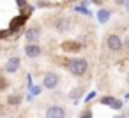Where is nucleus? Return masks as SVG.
I'll return each instance as SVG.
<instances>
[{
	"mask_svg": "<svg viewBox=\"0 0 129 118\" xmlns=\"http://www.w3.org/2000/svg\"><path fill=\"white\" fill-rule=\"evenodd\" d=\"M6 88H7V81L0 76V90H6Z\"/></svg>",
	"mask_w": 129,
	"mask_h": 118,
	"instance_id": "18",
	"label": "nucleus"
},
{
	"mask_svg": "<svg viewBox=\"0 0 129 118\" xmlns=\"http://www.w3.org/2000/svg\"><path fill=\"white\" fill-rule=\"evenodd\" d=\"M62 48H64L66 51H78V49L81 48V44H80V42H64Z\"/></svg>",
	"mask_w": 129,
	"mask_h": 118,
	"instance_id": "13",
	"label": "nucleus"
},
{
	"mask_svg": "<svg viewBox=\"0 0 129 118\" xmlns=\"http://www.w3.org/2000/svg\"><path fill=\"white\" fill-rule=\"evenodd\" d=\"M74 11L76 13H81V14H85V16H92V13L87 9V6H83V4H80V6H76L74 7Z\"/></svg>",
	"mask_w": 129,
	"mask_h": 118,
	"instance_id": "14",
	"label": "nucleus"
},
{
	"mask_svg": "<svg viewBox=\"0 0 129 118\" xmlns=\"http://www.w3.org/2000/svg\"><path fill=\"white\" fill-rule=\"evenodd\" d=\"M71 27H73V21H71L69 18H66V16H60V18L55 21V30H57V32H60V34L69 32V30H71Z\"/></svg>",
	"mask_w": 129,
	"mask_h": 118,
	"instance_id": "8",
	"label": "nucleus"
},
{
	"mask_svg": "<svg viewBox=\"0 0 129 118\" xmlns=\"http://www.w3.org/2000/svg\"><path fill=\"white\" fill-rule=\"evenodd\" d=\"M94 97H95V92H90V93H87V95H85L83 102H85V104H90V100H92Z\"/></svg>",
	"mask_w": 129,
	"mask_h": 118,
	"instance_id": "17",
	"label": "nucleus"
},
{
	"mask_svg": "<svg viewBox=\"0 0 129 118\" xmlns=\"http://www.w3.org/2000/svg\"><path fill=\"white\" fill-rule=\"evenodd\" d=\"M124 7H125V11L129 13V0H125V4H124Z\"/></svg>",
	"mask_w": 129,
	"mask_h": 118,
	"instance_id": "21",
	"label": "nucleus"
},
{
	"mask_svg": "<svg viewBox=\"0 0 129 118\" xmlns=\"http://www.w3.org/2000/svg\"><path fill=\"white\" fill-rule=\"evenodd\" d=\"M23 51H25L27 58H32V60H34V58H39V56L43 55L41 46H39V44H36V42H28V44H25Z\"/></svg>",
	"mask_w": 129,
	"mask_h": 118,
	"instance_id": "6",
	"label": "nucleus"
},
{
	"mask_svg": "<svg viewBox=\"0 0 129 118\" xmlns=\"http://www.w3.org/2000/svg\"><path fill=\"white\" fill-rule=\"evenodd\" d=\"M122 42H124V49L129 51V35H125V37L122 39Z\"/></svg>",
	"mask_w": 129,
	"mask_h": 118,
	"instance_id": "19",
	"label": "nucleus"
},
{
	"mask_svg": "<svg viewBox=\"0 0 129 118\" xmlns=\"http://www.w3.org/2000/svg\"><path fill=\"white\" fill-rule=\"evenodd\" d=\"M101 104H104V106H108V107H111L113 111H120L122 109V106H124V102L120 100V99H117V97H111V95H104V97H101V100H99Z\"/></svg>",
	"mask_w": 129,
	"mask_h": 118,
	"instance_id": "5",
	"label": "nucleus"
},
{
	"mask_svg": "<svg viewBox=\"0 0 129 118\" xmlns=\"http://www.w3.org/2000/svg\"><path fill=\"white\" fill-rule=\"evenodd\" d=\"M113 118H125L124 114H113Z\"/></svg>",
	"mask_w": 129,
	"mask_h": 118,
	"instance_id": "22",
	"label": "nucleus"
},
{
	"mask_svg": "<svg viewBox=\"0 0 129 118\" xmlns=\"http://www.w3.org/2000/svg\"><path fill=\"white\" fill-rule=\"evenodd\" d=\"M58 85H60V76L57 72L50 71V72L44 74V78H43V88H46V90H57Z\"/></svg>",
	"mask_w": 129,
	"mask_h": 118,
	"instance_id": "3",
	"label": "nucleus"
},
{
	"mask_svg": "<svg viewBox=\"0 0 129 118\" xmlns=\"http://www.w3.org/2000/svg\"><path fill=\"white\" fill-rule=\"evenodd\" d=\"M125 118H129V107H127V116H125Z\"/></svg>",
	"mask_w": 129,
	"mask_h": 118,
	"instance_id": "24",
	"label": "nucleus"
},
{
	"mask_svg": "<svg viewBox=\"0 0 129 118\" xmlns=\"http://www.w3.org/2000/svg\"><path fill=\"white\" fill-rule=\"evenodd\" d=\"M21 100H23L21 93H11V95L7 97V104H9V106H20Z\"/></svg>",
	"mask_w": 129,
	"mask_h": 118,
	"instance_id": "12",
	"label": "nucleus"
},
{
	"mask_svg": "<svg viewBox=\"0 0 129 118\" xmlns=\"http://www.w3.org/2000/svg\"><path fill=\"white\" fill-rule=\"evenodd\" d=\"M0 51H2V44H0Z\"/></svg>",
	"mask_w": 129,
	"mask_h": 118,
	"instance_id": "25",
	"label": "nucleus"
},
{
	"mask_svg": "<svg viewBox=\"0 0 129 118\" xmlns=\"http://www.w3.org/2000/svg\"><path fill=\"white\" fill-rule=\"evenodd\" d=\"M20 65H21V58L20 56H9L6 65H4V71L7 74H14V72L20 71Z\"/></svg>",
	"mask_w": 129,
	"mask_h": 118,
	"instance_id": "7",
	"label": "nucleus"
},
{
	"mask_svg": "<svg viewBox=\"0 0 129 118\" xmlns=\"http://www.w3.org/2000/svg\"><path fill=\"white\" fill-rule=\"evenodd\" d=\"M110 20H111V11L106 9V7H99V11H97V21L101 25H106Z\"/></svg>",
	"mask_w": 129,
	"mask_h": 118,
	"instance_id": "11",
	"label": "nucleus"
},
{
	"mask_svg": "<svg viewBox=\"0 0 129 118\" xmlns=\"http://www.w3.org/2000/svg\"><path fill=\"white\" fill-rule=\"evenodd\" d=\"M78 118H92V109H90V107L83 109V111L80 113V116H78Z\"/></svg>",
	"mask_w": 129,
	"mask_h": 118,
	"instance_id": "16",
	"label": "nucleus"
},
{
	"mask_svg": "<svg viewBox=\"0 0 129 118\" xmlns=\"http://www.w3.org/2000/svg\"><path fill=\"white\" fill-rule=\"evenodd\" d=\"M39 37H41V30L37 27H30L25 30V41L27 42H37Z\"/></svg>",
	"mask_w": 129,
	"mask_h": 118,
	"instance_id": "9",
	"label": "nucleus"
},
{
	"mask_svg": "<svg viewBox=\"0 0 129 118\" xmlns=\"http://www.w3.org/2000/svg\"><path fill=\"white\" fill-rule=\"evenodd\" d=\"M66 69H67L74 78H83V76L88 72V60L83 58V56L69 58V60L66 62Z\"/></svg>",
	"mask_w": 129,
	"mask_h": 118,
	"instance_id": "1",
	"label": "nucleus"
},
{
	"mask_svg": "<svg viewBox=\"0 0 129 118\" xmlns=\"http://www.w3.org/2000/svg\"><path fill=\"white\" fill-rule=\"evenodd\" d=\"M44 118H67V109L60 104H51V106H48Z\"/></svg>",
	"mask_w": 129,
	"mask_h": 118,
	"instance_id": "4",
	"label": "nucleus"
},
{
	"mask_svg": "<svg viewBox=\"0 0 129 118\" xmlns=\"http://www.w3.org/2000/svg\"><path fill=\"white\" fill-rule=\"evenodd\" d=\"M28 90H30V95H39L43 88H41L39 85H30V86H28Z\"/></svg>",
	"mask_w": 129,
	"mask_h": 118,
	"instance_id": "15",
	"label": "nucleus"
},
{
	"mask_svg": "<svg viewBox=\"0 0 129 118\" xmlns=\"http://www.w3.org/2000/svg\"><path fill=\"white\" fill-rule=\"evenodd\" d=\"M16 4H18L20 9H25L27 7V0H16Z\"/></svg>",
	"mask_w": 129,
	"mask_h": 118,
	"instance_id": "20",
	"label": "nucleus"
},
{
	"mask_svg": "<svg viewBox=\"0 0 129 118\" xmlns=\"http://www.w3.org/2000/svg\"><path fill=\"white\" fill-rule=\"evenodd\" d=\"M125 99H129V92H127V93H125Z\"/></svg>",
	"mask_w": 129,
	"mask_h": 118,
	"instance_id": "23",
	"label": "nucleus"
},
{
	"mask_svg": "<svg viewBox=\"0 0 129 118\" xmlns=\"http://www.w3.org/2000/svg\"><path fill=\"white\" fill-rule=\"evenodd\" d=\"M0 111H2V107H0Z\"/></svg>",
	"mask_w": 129,
	"mask_h": 118,
	"instance_id": "26",
	"label": "nucleus"
},
{
	"mask_svg": "<svg viewBox=\"0 0 129 118\" xmlns=\"http://www.w3.org/2000/svg\"><path fill=\"white\" fill-rule=\"evenodd\" d=\"M106 48L113 53H118L124 49V42H122V37L118 34H108L106 35Z\"/></svg>",
	"mask_w": 129,
	"mask_h": 118,
	"instance_id": "2",
	"label": "nucleus"
},
{
	"mask_svg": "<svg viewBox=\"0 0 129 118\" xmlns=\"http://www.w3.org/2000/svg\"><path fill=\"white\" fill-rule=\"evenodd\" d=\"M83 93H85V88H83V86H74V88L69 92V99H71V102H73V104H78V102L81 100Z\"/></svg>",
	"mask_w": 129,
	"mask_h": 118,
	"instance_id": "10",
	"label": "nucleus"
}]
</instances>
